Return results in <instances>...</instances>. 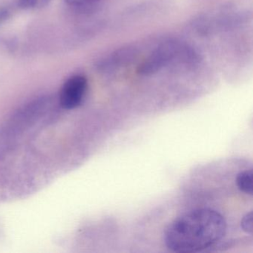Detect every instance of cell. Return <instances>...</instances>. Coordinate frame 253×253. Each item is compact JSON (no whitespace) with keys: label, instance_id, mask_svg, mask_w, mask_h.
<instances>
[{"label":"cell","instance_id":"6da1fadb","mask_svg":"<svg viewBox=\"0 0 253 253\" xmlns=\"http://www.w3.org/2000/svg\"><path fill=\"white\" fill-rule=\"evenodd\" d=\"M226 231L224 217L210 209H198L173 220L164 233L169 250L176 253L202 251L220 241Z\"/></svg>","mask_w":253,"mask_h":253},{"label":"cell","instance_id":"7a4b0ae2","mask_svg":"<svg viewBox=\"0 0 253 253\" xmlns=\"http://www.w3.org/2000/svg\"><path fill=\"white\" fill-rule=\"evenodd\" d=\"M199 60V54L193 47L178 41H167L152 50L137 68V73L151 76L171 66H191Z\"/></svg>","mask_w":253,"mask_h":253},{"label":"cell","instance_id":"3957f363","mask_svg":"<svg viewBox=\"0 0 253 253\" xmlns=\"http://www.w3.org/2000/svg\"><path fill=\"white\" fill-rule=\"evenodd\" d=\"M88 88V80L83 75H75L68 78L60 91L59 103L66 110H72L81 106Z\"/></svg>","mask_w":253,"mask_h":253},{"label":"cell","instance_id":"277c9868","mask_svg":"<svg viewBox=\"0 0 253 253\" xmlns=\"http://www.w3.org/2000/svg\"><path fill=\"white\" fill-rule=\"evenodd\" d=\"M135 50L131 48H124L112 53L106 58L97 63V69L102 72H110L117 68L121 67L133 60L136 55Z\"/></svg>","mask_w":253,"mask_h":253},{"label":"cell","instance_id":"5b68a950","mask_svg":"<svg viewBox=\"0 0 253 253\" xmlns=\"http://www.w3.org/2000/svg\"><path fill=\"white\" fill-rule=\"evenodd\" d=\"M65 2L81 14H90L99 9L106 0H64Z\"/></svg>","mask_w":253,"mask_h":253},{"label":"cell","instance_id":"8992f818","mask_svg":"<svg viewBox=\"0 0 253 253\" xmlns=\"http://www.w3.org/2000/svg\"><path fill=\"white\" fill-rule=\"evenodd\" d=\"M253 170L241 171L237 176L236 183L241 192L253 195Z\"/></svg>","mask_w":253,"mask_h":253},{"label":"cell","instance_id":"52a82bcc","mask_svg":"<svg viewBox=\"0 0 253 253\" xmlns=\"http://www.w3.org/2000/svg\"><path fill=\"white\" fill-rule=\"evenodd\" d=\"M51 0H17V6L20 9L35 10L44 8Z\"/></svg>","mask_w":253,"mask_h":253},{"label":"cell","instance_id":"ba28073f","mask_svg":"<svg viewBox=\"0 0 253 253\" xmlns=\"http://www.w3.org/2000/svg\"><path fill=\"white\" fill-rule=\"evenodd\" d=\"M241 226L242 228V230L244 231L246 233L251 235L253 232V211L247 213L243 217L241 222Z\"/></svg>","mask_w":253,"mask_h":253},{"label":"cell","instance_id":"9c48e42d","mask_svg":"<svg viewBox=\"0 0 253 253\" xmlns=\"http://www.w3.org/2000/svg\"><path fill=\"white\" fill-rule=\"evenodd\" d=\"M11 16V8L8 7H1L0 8V26L5 23Z\"/></svg>","mask_w":253,"mask_h":253}]
</instances>
